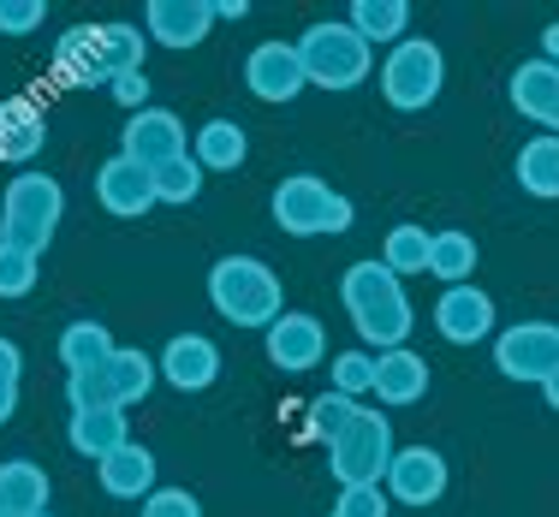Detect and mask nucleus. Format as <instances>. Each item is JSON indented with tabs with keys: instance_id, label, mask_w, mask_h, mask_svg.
<instances>
[{
	"instance_id": "1",
	"label": "nucleus",
	"mask_w": 559,
	"mask_h": 517,
	"mask_svg": "<svg viewBox=\"0 0 559 517\" xmlns=\"http://www.w3.org/2000/svg\"><path fill=\"white\" fill-rule=\"evenodd\" d=\"M340 298H345V315H352V327L364 334L376 351H399V345L411 339V327H417V315H411V298H405V280L388 268V262H352L340 280Z\"/></svg>"
},
{
	"instance_id": "2",
	"label": "nucleus",
	"mask_w": 559,
	"mask_h": 517,
	"mask_svg": "<svg viewBox=\"0 0 559 517\" xmlns=\"http://www.w3.org/2000/svg\"><path fill=\"white\" fill-rule=\"evenodd\" d=\"M209 303H215L221 322L233 327H269L286 315V291H280V274L262 256H221L209 268Z\"/></svg>"
},
{
	"instance_id": "3",
	"label": "nucleus",
	"mask_w": 559,
	"mask_h": 517,
	"mask_svg": "<svg viewBox=\"0 0 559 517\" xmlns=\"http://www.w3.org/2000/svg\"><path fill=\"white\" fill-rule=\"evenodd\" d=\"M66 215V191L60 179L24 167L7 179V196H0V244L7 250H24V256H43L55 244V227Z\"/></svg>"
},
{
	"instance_id": "4",
	"label": "nucleus",
	"mask_w": 559,
	"mask_h": 517,
	"mask_svg": "<svg viewBox=\"0 0 559 517\" xmlns=\"http://www.w3.org/2000/svg\"><path fill=\"white\" fill-rule=\"evenodd\" d=\"M357 208L352 196H340L328 179L316 172H292V179L274 184V227L292 232V238H334V232H352Z\"/></svg>"
},
{
	"instance_id": "5",
	"label": "nucleus",
	"mask_w": 559,
	"mask_h": 517,
	"mask_svg": "<svg viewBox=\"0 0 559 517\" xmlns=\"http://www.w3.org/2000/svg\"><path fill=\"white\" fill-rule=\"evenodd\" d=\"M298 60H304V77L322 89H357L369 72H376V48L352 31L345 19H322L298 36Z\"/></svg>"
},
{
	"instance_id": "6",
	"label": "nucleus",
	"mask_w": 559,
	"mask_h": 517,
	"mask_svg": "<svg viewBox=\"0 0 559 517\" xmlns=\"http://www.w3.org/2000/svg\"><path fill=\"white\" fill-rule=\"evenodd\" d=\"M441 84H447V60L429 36H405V43H393L388 60H381V96H388V108H399V113H423L441 96Z\"/></svg>"
},
{
	"instance_id": "7",
	"label": "nucleus",
	"mask_w": 559,
	"mask_h": 517,
	"mask_svg": "<svg viewBox=\"0 0 559 517\" xmlns=\"http://www.w3.org/2000/svg\"><path fill=\"white\" fill-rule=\"evenodd\" d=\"M393 453H399V446H393V417H381V410L364 405L352 429L328 446V470L340 476V488H381Z\"/></svg>"
},
{
	"instance_id": "8",
	"label": "nucleus",
	"mask_w": 559,
	"mask_h": 517,
	"mask_svg": "<svg viewBox=\"0 0 559 517\" xmlns=\"http://www.w3.org/2000/svg\"><path fill=\"white\" fill-rule=\"evenodd\" d=\"M495 369L506 381H548L559 369V327L554 322H512L495 334Z\"/></svg>"
},
{
	"instance_id": "9",
	"label": "nucleus",
	"mask_w": 559,
	"mask_h": 517,
	"mask_svg": "<svg viewBox=\"0 0 559 517\" xmlns=\"http://www.w3.org/2000/svg\"><path fill=\"white\" fill-rule=\"evenodd\" d=\"M119 155H126V161H138L143 172H155V167L179 161V155H191V149H185V125H179V113H167V108H143V113H131V119H126V131H119Z\"/></svg>"
},
{
	"instance_id": "10",
	"label": "nucleus",
	"mask_w": 559,
	"mask_h": 517,
	"mask_svg": "<svg viewBox=\"0 0 559 517\" xmlns=\"http://www.w3.org/2000/svg\"><path fill=\"white\" fill-rule=\"evenodd\" d=\"M381 488H388V500H399V506H435L447 494V458L435 446H399L388 476H381Z\"/></svg>"
},
{
	"instance_id": "11",
	"label": "nucleus",
	"mask_w": 559,
	"mask_h": 517,
	"mask_svg": "<svg viewBox=\"0 0 559 517\" xmlns=\"http://www.w3.org/2000/svg\"><path fill=\"white\" fill-rule=\"evenodd\" d=\"M245 84L257 101H292L310 89L304 77V60H298V43H257L245 60Z\"/></svg>"
},
{
	"instance_id": "12",
	"label": "nucleus",
	"mask_w": 559,
	"mask_h": 517,
	"mask_svg": "<svg viewBox=\"0 0 559 517\" xmlns=\"http://www.w3.org/2000/svg\"><path fill=\"white\" fill-rule=\"evenodd\" d=\"M435 327L447 345H483L495 339V298L483 286H447L435 298Z\"/></svg>"
},
{
	"instance_id": "13",
	"label": "nucleus",
	"mask_w": 559,
	"mask_h": 517,
	"mask_svg": "<svg viewBox=\"0 0 559 517\" xmlns=\"http://www.w3.org/2000/svg\"><path fill=\"white\" fill-rule=\"evenodd\" d=\"M322 357H328V334H322V322H316V315L286 310L269 327V363L280 369V375H310Z\"/></svg>"
},
{
	"instance_id": "14",
	"label": "nucleus",
	"mask_w": 559,
	"mask_h": 517,
	"mask_svg": "<svg viewBox=\"0 0 559 517\" xmlns=\"http://www.w3.org/2000/svg\"><path fill=\"white\" fill-rule=\"evenodd\" d=\"M96 203L119 220H143L155 208V172H143L138 161L114 155V161L96 167Z\"/></svg>"
},
{
	"instance_id": "15",
	"label": "nucleus",
	"mask_w": 559,
	"mask_h": 517,
	"mask_svg": "<svg viewBox=\"0 0 559 517\" xmlns=\"http://www.w3.org/2000/svg\"><path fill=\"white\" fill-rule=\"evenodd\" d=\"M215 31V0H150L143 12V36L162 48H197Z\"/></svg>"
},
{
	"instance_id": "16",
	"label": "nucleus",
	"mask_w": 559,
	"mask_h": 517,
	"mask_svg": "<svg viewBox=\"0 0 559 517\" xmlns=\"http://www.w3.org/2000/svg\"><path fill=\"white\" fill-rule=\"evenodd\" d=\"M155 369H162V381L179 393H209L221 381V351H215V339H203V334H179V339H167V351L155 357Z\"/></svg>"
},
{
	"instance_id": "17",
	"label": "nucleus",
	"mask_w": 559,
	"mask_h": 517,
	"mask_svg": "<svg viewBox=\"0 0 559 517\" xmlns=\"http://www.w3.org/2000/svg\"><path fill=\"white\" fill-rule=\"evenodd\" d=\"M155 381H162V369H155V357H150V351H138V345H119L108 363L96 369V387H102V399H108V410L143 405Z\"/></svg>"
},
{
	"instance_id": "18",
	"label": "nucleus",
	"mask_w": 559,
	"mask_h": 517,
	"mask_svg": "<svg viewBox=\"0 0 559 517\" xmlns=\"http://www.w3.org/2000/svg\"><path fill=\"white\" fill-rule=\"evenodd\" d=\"M506 96H512V108L530 119V125H542L548 137H559V65L548 60H524L512 72V84H506Z\"/></svg>"
},
{
	"instance_id": "19",
	"label": "nucleus",
	"mask_w": 559,
	"mask_h": 517,
	"mask_svg": "<svg viewBox=\"0 0 559 517\" xmlns=\"http://www.w3.org/2000/svg\"><path fill=\"white\" fill-rule=\"evenodd\" d=\"M55 77L72 89L108 84V48H102V24H72L55 36Z\"/></svg>"
},
{
	"instance_id": "20",
	"label": "nucleus",
	"mask_w": 559,
	"mask_h": 517,
	"mask_svg": "<svg viewBox=\"0 0 559 517\" xmlns=\"http://www.w3.org/2000/svg\"><path fill=\"white\" fill-rule=\"evenodd\" d=\"M96 482H102V494H108V500H138V506H143V500L162 488V470H155V453H150V446L126 441L114 458L96 464Z\"/></svg>"
},
{
	"instance_id": "21",
	"label": "nucleus",
	"mask_w": 559,
	"mask_h": 517,
	"mask_svg": "<svg viewBox=\"0 0 559 517\" xmlns=\"http://www.w3.org/2000/svg\"><path fill=\"white\" fill-rule=\"evenodd\" d=\"M43 143H48V113L36 108L31 96L0 101V161H12L24 172L36 155H43Z\"/></svg>"
},
{
	"instance_id": "22",
	"label": "nucleus",
	"mask_w": 559,
	"mask_h": 517,
	"mask_svg": "<svg viewBox=\"0 0 559 517\" xmlns=\"http://www.w3.org/2000/svg\"><path fill=\"white\" fill-rule=\"evenodd\" d=\"M423 393H429V363H423L411 345H399V351H376V405H417Z\"/></svg>"
},
{
	"instance_id": "23",
	"label": "nucleus",
	"mask_w": 559,
	"mask_h": 517,
	"mask_svg": "<svg viewBox=\"0 0 559 517\" xmlns=\"http://www.w3.org/2000/svg\"><path fill=\"white\" fill-rule=\"evenodd\" d=\"M66 441H72V453H84L90 464L114 458L119 446L131 441L126 410H72V422H66Z\"/></svg>"
},
{
	"instance_id": "24",
	"label": "nucleus",
	"mask_w": 559,
	"mask_h": 517,
	"mask_svg": "<svg viewBox=\"0 0 559 517\" xmlns=\"http://www.w3.org/2000/svg\"><path fill=\"white\" fill-rule=\"evenodd\" d=\"M48 494H55V482H48L43 464H31V458H7V464H0V512H7V517L48 512Z\"/></svg>"
},
{
	"instance_id": "25",
	"label": "nucleus",
	"mask_w": 559,
	"mask_h": 517,
	"mask_svg": "<svg viewBox=\"0 0 559 517\" xmlns=\"http://www.w3.org/2000/svg\"><path fill=\"white\" fill-rule=\"evenodd\" d=\"M245 155H250V137H245L238 119H209V125H197L191 161L203 172H238V167H245Z\"/></svg>"
},
{
	"instance_id": "26",
	"label": "nucleus",
	"mask_w": 559,
	"mask_h": 517,
	"mask_svg": "<svg viewBox=\"0 0 559 517\" xmlns=\"http://www.w3.org/2000/svg\"><path fill=\"white\" fill-rule=\"evenodd\" d=\"M119 351L114 334H108V322H66V334H60V363H66V375H84V369H102L108 357Z\"/></svg>"
},
{
	"instance_id": "27",
	"label": "nucleus",
	"mask_w": 559,
	"mask_h": 517,
	"mask_svg": "<svg viewBox=\"0 0 559 517\" xmlns=\"http://www.w3.org/2000/svg\"><path fill=\"white\" fill-rule=\"evenodd\" d=\"M345 24H352L369 48L376 43L393 48V43H405V31H411V7L405 0H357V7L345 12Z\"/></svg>"
},
{
	"instance_id": "28",
	"label": "nucleus",
	"mask_w": 559,
	"mask_h": 517,
	"mask_svg": "<svg viewBox=\"0 0 559 517\" xmlns=\"http://www.w3.org/2000/svg\"><path fill=\"white\" fill-rule=\"evenodd\" d=\"M518 184H524L530 196H542V203H554L559 196V137H548V131H542V137H530L524 149H518Z\"/></svg>"
},
{
	"instance_id": "29",
	"label": "nucleus",
	"mask_w": 559,
	"mask_h": 517,
	"mask_svg": "<svg viewBox=\"0 0 559 517\" xmlns=\"http://www.w3.org/2000/svg\"><path fill=\"white\" fill-rule=\"evenodd\" d=\"M476 238L471 232H459V227H447V232H435V250H429V274L441 286H471V274H476Z\"/></svg>"
},
{
	"instance_id": "30",
	"label": "nucleus",
	"mask_w": 559,
	"mask_h": 517,
	"mask_svg": "<svg viewBox=\"0 0 559 517\" xmlns=\"http://www.w3.org/2000/svg\"><path fill=\"white\" fill-rule=\"evenodd\" d=\"M429 250H435V232L423 227H388V238H381V262L405 280V274H429Z\"/></svg>"
},
{
	"instance_id": "31",
	"label": "nucleus",
	"mask_w": 559,
	"mask_h": 517,
	"mask_svg": "<svg viewBox=\"0 0 559 517\" xmlns=\"http://www.w3.org/2000/svg\"><path fill=\"white\" fill-rule=\"evenodd\" d=\"M197 196H203V167H197L191 155H179V161L155 167V203L185 208V203H197Z\"/></svg>"
},
{
	"instance_id": "32",
	"label": "nucleus",
	"mask_w": 559,
	"mask_h": 517,
	"mask_svg": "<svg viewBox=\"0 0 559 517\" xmlns=\"http://www.w3.org/2000/svg\"><path fill=\"white\" fill-rule=\"evenodd\" d=\"M102 48H108V77H119V72H143L150 36H143L138 24H102Z\"/></svg>"
},
{
	"instance_id": "33",
	"label": "nucleus",
	"mask_w": 559,
	"mask_h": 517,
	"mask_svg": "<svg viewBox=\"0 0 559 517\" xmlns=\"http://www.w3.org/2000/svg\"><path fill=\"white\" fill-rule=\"evenodd\" d=\"M357 410H364L357 399H340V393L328 387L322 399H310V422H304V429H310L316 441H328V446H334L340 434H345V429H352V422H357Z\"/></svg>"
},
{
	"instance_id": "34",
	"label": "nucleus",
	"mask_w": 559,
	"mask_h": 517,
	"mask_svg": "<svg viewBox=\"0 0 559 517\" xmlns=\"http://www.w3.org/2000/svg\"><path fill=\"white\" fill-rule=\"evenodd\" d=\"M334 393L340 399H364V393H376V351H340L334 357Z\"/></svg>"
},
{
	"instance_id": "35",
	"label": "nucleus",
	"mask_w": 559,
	"mask_h": 517,
	"mask_svg": "<svg viewBox=\"0 0 559 517\" xmlns=\"http://www.w3.org/2000/svg\"><path fill=\"white\" fill-rule=\"evenodd\" d=\"M36 268H43V256H24V250L0 244V298H31V291H36Z\"/></svg>"
},
{
	"instance_id": "36",
	"label": "nucleus",
	"mask_w": 559,
	"mask_h": 517,
	"mask_svg": "<svg viewBox=\"0 0 559 517\" xmlns=\"http://www.w3.org/2000/svg\"><path fill=\"white\" fill-rule=\"evenodd\" d=\"M48 0H0V36H31L43 31Z\"/></svg>"
},
{
	"instance_id": "37",
	"label": "nucleus",
	"mask_w": 559,
	"mask_h": 517,
	"mask_svg": "<svg viewBox=\"0 0 559 517\" xmlns=\"http://www.w3.org/2000/svg\"><path fill=\"white\" fill-rule=\"evenodd\" d=\"M138 517H203V506H197V494H185V488H155L138 506Z\"/></svg>"
},
{
	"instance_id": "38",
	"label": "nucleus",
	"mask_w": 559,
	"mask_h": 517,
	"mask_svg": "<svg viewBox=\"0 0 559 517\" xmlns=\"http://www.w3.org/2000/svg\"><path fill=\"white\" fill-rule=\"evenodd\" d=\"M388 488H340V506L334 517H388Z\"/></svg>"
},
{
	"instance_id": "39",
	"label": "nucleus",
	"mask_w": 559,
	"mask_h": 517,
	"mask_svg": "<svg viewBox=\"0 0 559 517\" xmlns=\"http://www.w3.org/2000/svg\"><path fill=\"white\" fill-rule=\"evenodd\" d=\"M108 96L119 101V108L143 113V108H150V72H119V77H108Z\"/></svg>"
},
{
	"instance_id": "40",
	"label": "nucleus",
	"mask_w": 559,
	"mask_h": 517,
	"mask_svg": "<svg viewBox=\"0 0 559 517\" xmlns=\"http://www.w3.org/2000/svg\"><path fill=\"white\" fill-rule=\"evenodd\" d=\"M24 375V351L12 339H0V381H19Z\"/></svg>"
},
{
	"instance_id": "41",
	"label": "nucleus",
	"mask_w": 559,
	"mask_h": 517,
	"mask_svg": "<svg viewBox=\"0 0 559 517\" xmlns=\"http://www.w3.org/2000/svg\"><path fill=\"white\" fill-rule=\"evenodd\" d=\"M12 410H19V381H0V429L12 422Z\"/></svg>"
},
{
	"instance_id": "42",
	"label": "nucleus",
	"mask_w": 559,
	"mask_h": 517,
	"mask_svg": "<svg viewBox=\"0 0 559 517\" xmlns=\"http://www.w3.org/2000/svg\"><path fill=\"white\" fill-rule=\"evenodd\" d=\"M542 60L559 65V24H548V31H542Z\"/></svg>"
},
{
	"instance_id": "43",
	"label": "nucleus",
	"mask_w": 559,
	"mask_h": 517,
	"mask_svg": "<svg viewBox=\"0 0 559 517\" xmlns=\"http://www.w3.org/2000/svg\"><path fill=\"white\" fill-rule=\"evenodd\" d=\"M245 0H215V19H226V24H238V19H245Z\"/></svg>"
},
{
	"instance_id": "44",
	"label": "nucleus",
	"mask_w": 559,
	"mask_h": 517,
	"mask_svg": "<svg viewBox=\"0 0 559 517\" xmlns=\"http://www.w3.org/2000/svg\"><path fill=\"white\" fill-rule=\"evenodd\" d=\"M542 399H548V405L559 410V369H554V375H548V381H542Z\"/></svg>"
},
{
	"instance_id": "45",
	"label": "nucleus",
	"mask_w": 559,
	"mask_h": 517,
	"mask_svg": "<svg viewBox=\"0 0 559 517\" xmlns=\"http://www.w3.org/2000/svg\"><path fill=\"white\" fill-rule=\"evenodd\" d=\"M36 517H55V512H36Z\"/></svg>"
},
{
	"instance_id": "46",
	"label": "nucleus",
	"mask_w": 559,
	"mask_h": 517,
	"mask_svg": "<svg viewBox=\"0 0 559 517\" xmlns=\"http://www.w3.org/2000/svg\"><path fill=\"white\" fill-rule=\"evenodd\" d=\"M0 517H7V512H0Z\"/></svg>"
}]
</instances>
